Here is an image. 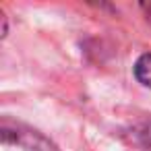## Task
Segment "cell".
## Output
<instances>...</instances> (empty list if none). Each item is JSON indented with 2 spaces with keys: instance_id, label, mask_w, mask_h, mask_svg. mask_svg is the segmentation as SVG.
<instances>
[{
  "instance_id": "obj_1",
  "label": "cell",
  "mask_w": 151,
  "mask_h": 151,
  "mask_svg": "<svg viewBox=\"0 0 151 151\" xmlns=\"http://www.w3.org/2000/svg\"><path fill=\"white\" fill-rule=\"evenodd\" d=\"M0 139L2 145H15L25 151H58L56 143H52L46 134L11 118H2L0 122Z\"/></svg>"
},
{
  "instance_id": "obj_2",
  "label": "cell",
  "mask_w": 151,
  "mask_h": 151,
  "mask_svg": "<svg viewBox=\"0 0 151 151\" xmlns=\"http://www.w3.org/2000/svg\"><path fill=\"white\" fill-rule=\"evenodd\" d=\"M132 73L141 85L151 89V54H141L132 66Z\"/></svg>"
},
{
  "instance_id": "obj_3",
  "label": "cell",
  "mask_w": 151,
  "mask_h": 151,
  "mask_svg": "<svg viewBox=\"0 0 151 151\" xmlns=\"http://www.w3.org/2000/svg\"><path fill=\"white\" fill-rule=\"evenodd\" d=\"M139 141L143 143V147H147V149L151 151V120L141 126V130H139Z\"/></svg>"
},
{
  "instance_id": "obj_4",
  "label": "cell",
  "mask_w": 151,
  "mask_h": 151,
  "mask_svg": "<svg viewBox=\"0 0 151 151\" xmlns=\"http://www.w3.org/2000/svg\"><path fill=\"white\" fill-rule=\"evenodd\" d=\"M0 23H2V29H0V37H6L9 35V17H6V13L4 11H0Z\"/></svg>"
},
{
  "instance_id": "obj_5",
  "label": "cell",
  "mask_w": 151,
  "mask_h": 151,
  "mask_svg": "<svg viewBox=\"0 0 151 151\" xmlns=\"http://www.w3.org/2000/svg\"><path fill=\"white\" fill-rule=\"evenodd\" d=\"M139 9L143 11V15H145V19L151 23V0L149 2H139Z\"/></svg>"
}]
</instances>
